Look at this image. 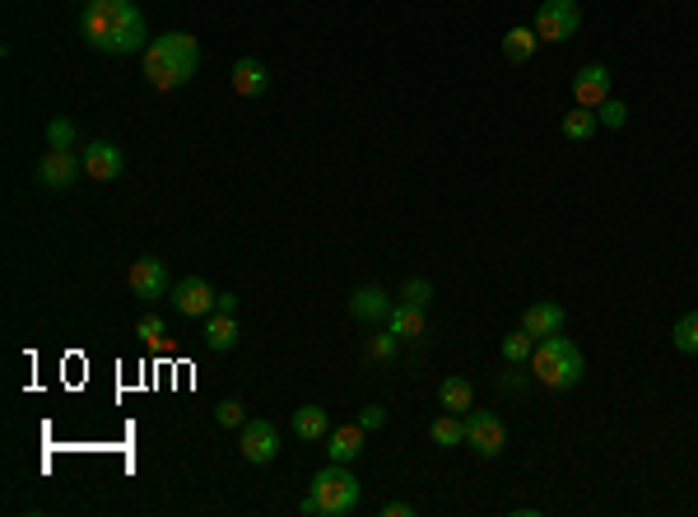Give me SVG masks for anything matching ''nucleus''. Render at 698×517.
Wrapping results in <instances>:
<instances>
[{
    "label": "nucleus",
    "mask_w": 698,
    "mask_h": 517,
    "mask_svg": "<svg viewBox=\"0 0 698 517\" xmlns=\"http://www.w3.org/2000/svg\"><path fill=\"white\" fill-rule=\"evenodd\" d=\"M80 33L89 47L108 56H135L149 47L145 14L135 0H89L80 14Z\"/></svg>",
    "instance_id": "1"
},
{
    "label": "nucleus",
    "mask_w": 698,
    "mask_h": 517,
    "mask_svg": "<svg viewBox=\"0 0 698 517\" xmlns=\"http://www.w3.org/2000/svg\"><path fill=\"white\" fill-rule=\"evenodd\" d=\"M196 66H201V42L191 33H163V38H154L145 47V80L154 89H163V94L191 84Z\"/></svg>",
    "instance_id": "2"
},
{
    "label": "nucleus",
    "mask_w": 698,
    "mask_h": 517,
    "mask_svg": "<svg viewBox=\"0 0 698 517\" xmlns=\"http://www.w3.org/2000/svg\"><path fill=\"white\" fill-rule=\"evenodd\" d=\"M582 373H587V359H582V350L568 336H550L531 354V378L540 387H550V392H573L582 382Z\"/></svg>",
    "instance_id": "3"
},
{
    "label": "nucleus",
    "mask_w": 698,
    "mask_h": 517,
    "mask_svg": "<svg viewBox=\"0 0 698 517\" xmlns=\"http://www.w3.org/2000/svg\"><path fill=\"white\" fill-rule=\"evenodd\" d=\"M312 494H317V504H322V517H349L354 508H359L363 485H359L354 471H345L340 462H331L312 476Z\"/></svg>",
    "instance_id": "4"
},
{
    "label": "nucleus",
    "mask_w": 698,
    "mask_h": 517,
    "mask_svg": "<svg viewBox=\"0 0 698 517\" xmlns=\"http://www.w3.org/2000/svg\"><path fill=\"white\" fill-rule=\"evenodd\" d=\"M531 28H536L540 42H568V38H578V28H582L578 0H545V5L536 10V19H531Z\"/></svg>",
    "instance_id": "5"
},
{
    "label": "nucleus",
    "mask_w": 698,
    "mask_h": 517,
    "mask_svg": "<svg viewBox=\"0 0 698 517\" xmlns=\"http://www.w3.org/2000/svg\"><path fill=\"white\" fill-rule=\"evenodd\" d=\"M461 424H466V443L480 457H498V452L508 448V424L498 420L494 410H466Z\"/></svg>",
    "instance_id": "6"
},
{
    "label": "nucleus",
    "mask_w": 698,
    "mask_h": 517,
    "mask_svg": "<svg viewBox=\"0 0 698 517\" xmlns=\"http://www.w3.org/2000/svg\"><path fill=\"white\" fill-rule=\"evenodd\" d=\"M238 452H242V462L270 466L280 457V429L270 420H247L242 424V438H238Z\"/></svg>",
    "instance_id": "7"
},
{
    "label": "nucleus",
    "mask_w": 698,
    "mask_h": 517,
    "mask_svg": "<svg viewBox=\"0 0 698 517\" xmlns=\"http://www.w3.org/2000/svg\"><path fill=\"white\" fill-rule=\"evenodd\" d=\"M80 173H84V159H75V150H47L38 159V187L47 191H66Z\"/></svg>",
    "instance_id": "8"
},
{
    "label": "nucleus",
    "mask_w": 698,
    "mask_h": 517,
    "mask_svg": "<svg viewBox=\"0 0 698 517\" xmlns=\"http://www.w3.org/2000/svg\"><path fill=\"white\" fill-rule=\"evenodd\" d=\"M126 285L135 289V299H145V303L163 299V294H168V266H163L159 257L131 261V271H126Z\"/></svg>",
    "instance_id": "9"
},
{
    "label": "nucleus",
    "mask_w": 698,
    "mask_h": 517,
    "mask_svg": "<svg viewBox=\"0 0 698 517\" xmlns=\"http://www.w3.org/2000/svg\"><path fill=\"white\" fill-rule=\"evenodd\" d=\"M610 66L605 61H591V66H582L578 75H573V103L578 108H601L605 98H610Z\"/></svg>",
    "instance_id": "10"
},
{
    "label": "nucleus",
    "mask_w": 698,
    "mask_h": 517,
    "mask_svg": "<svg viewBox=\"0 0 698 517\" xmlns=\"http://www.w3.org/2000/svg\"><path fill=\"white\" fill-rule=\"evenodd\" d=\"M215 289L205 285L201 275H187V280H177L173 289V303H177V313H187V317H210L215 313Z\"/></svg>",
    "instance_id": "11"
},
{
    "label": "nucleus",
    "mask_w": 698,
    "mask_h": 517,
    "mask_svg": "<svg viewBox=\"0 0 698 517\" xmlns=\"http://www.w3.org/2000/svg\"><path fill=\"white\" fill-rule=\"evenodd\" d=\"M121 168H126V159H121V150L112 140H94V145L84 150V173L94 177V182H117Z\"/></svg>",
    "instance_id": "12"
},
{
    "label": "nucleus",
    "mask_w": 698,
    "mask_h": 517,
    "mask_svg": "<svg viewBox=\"0 0 698 517\" xmlns=\"http://www.w3.org/2000/svg\"><path fill=\"white\" fill-rule=\"evenodd\" d=\"M522 327L536 336V341H550V336H559L564 331V308L559 303H550V299H540V303H531L522 313Z\"/></svg>",
    "instance_id": "13"
},
{
    "label": "nucleus",
    "mask_w": 698,
    "mask_h": 517,
    "mask_svg": "<svg viewBox=\"0 0 698 517\" xmlns=\"http://www.w3.org/2000/svg\"><path fill=\"white\" fill-rule=\"evenodd\" d=\"M391 308L396 303L387 299V289H377V285H359L349 294V317H359V322H382Z\"/></svg>",
    "instance_id": "14"
},
{
    "label": "nucleus",
    "mask_w": 698,
    "mask_h": 517,
    "mask_svg": "<svg viewBox=\"0 0 698 517\" xmlns=\"http://www.w3.org/2000/svg\"><path fill=\"white\" fill-rule=\"evenodd\" d=\"M363 434H368V429H363L359 420L345 424V429H331V434H326V457L340 462V466H349L363 452Z\"/></svg>",
    "instance_id": "15"
},
{
    "label": "nucleus",
    "mask_w": 698,
    "mask_h": 517,
    "mask_svg": "<svg viewBox=\"0 0 698 517\" xmlns=\"http://www.w3.org/2000/svg\"><path fill=\"white\" fill-rule=\"evenodd\" d=\"M233 89L242 98H261L270 89V70L256 56H242V61H233Z\"/></svg>",
    "instance_id": "16"
},
{
    "label": "nucleus",
    "mask_w": 698,
    "mask_h": 517,
    "mask_svg": "<svg viewBox=\"0 0 698 517\" xmlns=\"http://www.w3.org/2000/svg\"><path fill=\"white\" fill-rule=\"evenodd\" d=\"M289 429H294V438H303V443H322V438L331 434V420H326L322 406H298Z\"/></svg>",
    "instance_id": "17"
},
{
    "label": "nucleus",
    "mask_w": 698,
    "mask_h": 517,
    "mask_svg": "<svg viewBox=\"0 0 698 517\" xmlns=\"http://www.w3.org/2000/svg\"><path fill=\"white\" fill-rule=\"evenodd\" d=\"M536 47H540V38L531 24H512L508 33H503V56H508L512 66H526V61L536 56Z\"/></svg>",
    "instance_id": "18"
},
{
    "label": "nucleus",
    "mask_w": 698,
    "mask_h": 517,
    "mask_svg": "<svg viewBox=\"0 0 698 517\" xmlns=\"http://www.w3.org/2000/svg\"><path fill=\"white\" fill-rule=\"evenodd\" d=\"M387 331H396L401 341H419L424 331H429V322H424V308H410V303H396L387 313Z\"/></svg>",
    "instance_id": "19"
},
{
    "label": "nucleus",
    "mask_w": 698,
    "mask_h": 517,
    "mask_svg": "<svg viewBox=\"0 0 698 517\" xmlns=\"http://www.w3.org/2000/svg\"><path fill=\"white\" fill-rule=\"evenodd\" d=\"M396 354H401V336H396V331H373V336L363 341V359L377 368H391Z\"/></svg>",
    "instance_id": "20"
},
{
    "label": "nucleus",
    "mask_w": 698,
    "mask_h": 517,
    "mask_svg": "<svg viewBox=\"0 0 698 517\" xmlns=\"http://www.w3.org/2000/svg\"><path fill=\"white\" fill-rule=\"evenodd\" d=\"M596 108H573L564 112V122H559V131H564V140H573V145H587L591 136H596Z\"/></svg>",
    "instance_id": "21"
},
{
    "label": "nucleus",
    "mask_w": 698,
    "mask_h": 517,
    "mask_svg": "<svg viewBox=\"0 0 698 517\" xmlns=\"http://www.w3.org/2000/svg\"><path fill=\"white\" fill-rule=\"evenodd\" d=\"M205 345L210 350H233L238 345V322H233L229 313H210V322H205Z\"/></svg>",
    "instance_id": "22"
},
{
    "label": "nucleus",
    "mask_w": 698,
    "mask_h": 517,
    "mask_svg": "<svg viewBox=\"0 0 698 517\" xmlns=\"http://www.w3.org/2000/svg\"><path fill=\"white\" fill-rule=\"evenodd\" d=\"M438 401H443V410H452V415H466V410H475V392H470L466 378H443V387H438Z\"/></svg>",
    "instance_id": "23"
},
{
    "label": "nucleus",
    "mask_w": 698,
    "mask_h": 517,
    "mask_svg": "<svg viewBox=\"0 0 698 517\" xmlns=\"http://www.w3.org/2000/svg\"><path fill=\"white\" fill-rule=\"evenodd\" d=\"M429 438L438 443V448H457V443H466V424H461V415H452V410H447L443 420L429 424Z\"/></svg>",
    "instance_id": "24"
},
{
    "label": "nucleus",
    "mask_w": 698,
    "mask_h": 517,
    "mask_svg": "<svg viewBox=\"0 0 698 517\" xmlns=\"http://www.w3.org/2000/svg\"><path fill=\"white\" fill-rule=\"evenodd\" d=\"M536 336H531V331L526 327H517V331H508V336H503V345H498V350H503V359H508V364H522V359H531V354H536Z\"/></svg>",
    "instance_id": "25"
},
{
    "label": "nucleus",
    "mask_w": 698,
    "mask_h": 517,
    "mask_svg": "<svg viewBox=\"0 0 698 517\" xmlns=\"http://www.w3.org/2000/svg\"><path fill=\"white\" fill-rule=\"evenodd\" d=\"M671 341H675V350H680V354H698V308L675 322V327H671Z\"/></svg>",
    "instance_id": "26"
},
{
    "label": "nucleus",
    "mask_w": 698,
    "mask_h": 517,
    "mask_svg": "<svg viewBox=\"0 0 698 517\" xmlns=\"http://www.w3.org/2000/svg\"><path fill=\"white\" fill-rule=\"evenodd\" d=\"M596 122L610 126V131H619V126L629 122V103H624V98H605L601 108H596Z\"/></svg>",
    "instance_id": "27"
},
{
    "label": "nucleus",
    "mask_w": 698,
    "mask_h": 517,
    "mask_svg": "<svg viewBox=\"0 0 698 517\" xmlns=\"http://www.w3.org/2000/svg\"><path fill=\"white\" fill-rule=\"evenodd\" d=\"M47 150H75V122H66V117L47 122Z\"/></svg>",
    "instance_id": "28"
},
{
    "label": "nucleus",
    "mask_w": 698,
    "mask_h": 517,
    "mask_svg": "<svg viewBox=\"0 0 698 517\" xmlns=\"http://www.w3.org/2000/svg\"><path fill=\"white\" fill-rule=\"evenodd\" d=\"M401 303H410V308H429V303H433V285H429V280H419V275H415V280H405V285H401Z\"/></svg>",
    "instance_id": "29"
},
{
    "label": "nucleus",
    "mask_w": 698,
    "mask_h": 517,
    "mask_svg": "<svg viewBox=\"0 0 698 517\" xmlns=\"http://www.w3.org/2000/svg\"><path fill=\"white\" fill-rule=\"evenodd\" d=\"M215 424H224V429H242V424H247L242 401H219V406H215Z\"/></svg>",
    "instance_id": "30"
},
{
    "label": "nucleus",
    "mask_w": 698,
    "mask_h": 517,
    "mask_svg": "<svg viewBox=\"0 0 698 517\" xmlns=\"http://www.w3.org/2000/svg\"><path fill=\"white\" fill-rule=\"evenodd\" d=\"M498 387H503V392H526V373H517V364H508L503 378H498Z\"/></svg>",
    "instance_id": "31"
},
{
    "label": "nucleus",
    "mask_w": 698,
    "mask_h": 517,
    "mask_svg": "<svg viewBox=\"0 0 698 517\" xmlns=\"http://www.w3.org/2000/svg\"><path fill=\"white\" fill-rule=\"evenodd\" d=\"M135 331H140V341H163V322H159V317H140V327H135Z\"/></svg>",
    "instance_id": "32"
},
{
    "label": "nucleus",
    "mask_w": 698,
    "mask_h": 517,
    "mask_svg": "<svg viewBox=\"0 0 698 517\" xmlns=\"http://www.w3.org/2000/svg\"><path fill=\"white\" fill-rule=\"evenodd\" d=\"M359 424L368 429V434H373V429H382V424H387V410H382V406H368V410L359 415Z\"/></svg>",
    "instance_id": "33"
},
{
    "label": "nucleus",
    "mask_w": 698,
    "mask_h": 517,
    "mask_svg": "<svg viewBox=\"0 0 698 517\" xmlns=\"http://www.w3.org/2000/svg\"><path fill=\"white\" fill-rule=\"evenodd\" d=\"M382 513H387V517H415V504H401V499H391V504H382Z\"/></svg>",
    "instance_id": "34"
},
{
    "label": "nucleus",
    "mask_w": 698,
    "mask_h": 517,
    "mask_svg": "<svg viewBox=\"0 0 698 517\" xmlns=\"http://www.w3.org/2000/svg\"><path fill=\"white\" fill-rule=\"evenodd\" d=\"M215 313H238V294H219V299H215Z\"/></svg>",
    "instance_id": "35"
},
{
    "label": "nucleus",
    "mask_w": 698,
    "mask_h": 517,
    "mask_svg": "<svg viewBox=\"0 0 698 517\" xmlns=\"http://www.w3.org/2000/svg\"><path fill=\"white\" fill-rule=\"evenodd\" d=\"M298 513H303V517H322V504H317V494H308V499L298 504Z\"/></svg>",
    "instance_id": "36"
}]
</instances>
